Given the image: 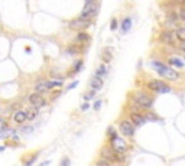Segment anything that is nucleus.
<instances>
[{
    "mask_svg": "<svg viewBox=\"0 0 185 166\" xmlns=\"http://www.w3.org/2000/svg\"><path fill=\"white\" fill-rule=\"evenodd\" d=\"M151 66H152L153 69L162 77V78H165L166 81H171V82H175L181 78L179 72L175 71V69H172L171 66H168L166 64H162L159 61H152L151 62Z\"/></svg>",
    "mask_w": 185,
    "mask_h": 166,
    "instance_id": "nucleus-1",
    "label": "nucleus"
},
{
    "mask_svg": "<svg viewBox=\"0 0 185 166\" xmlns=\"http://www.w3.org/2000/svg\"><path fill=\"white\" fill-rule=\"evenodd\" d=\"M133 103L140 110H151L153 107V97L145 91H135L133 93Z\"/></svg>",
    "mask_w": 185,
    "mask_h": 166,
    "instance_id": "nucleus-2",
    "label": "nucleus"
},
{
    "mask_svg": "<svg viewBox=\"0 0 185 166\" xmlns=\"http://www.w3.org/2000/svg\"><path fill=\"white\" fill-rule=\"evenodd\" d=\"M146 88L152 93H156V94H165V93H171V87L166 84L165 81L162 80H151L146 82Z\"/></svg>",
    "mask_w": 185,
    "mask_h": 166,
    "instance_id": "nucleus-3",
    "label": "nucleus"
},
{
    "mask_svg": "<svg viewBox=\"0 0 185 166\" xmlns=\"http://www.w3.org/2000/svg\"><path fill=\"white\" fill-rule=\"evenodd\" d=\"M109 144L113 147L114 152H117V153H126L129 150V144L126 142V139L119 136V134H116L114 137L109 139Z\"/></svg>",
    "mask_w": 185,
    "mask_h": 166,
    "instance_id": "nucleus-4",
    "label": "nucleus"
},
{
    "mask_svg": "<svg viewBox=\"0 0 185 166\" xmlns=\"http://www.w3.org/2000/svg\"><path fill=\"white\" fill-rule=\"evenodd\" d=\"M97 13H99L97 0H86V6H84V10L81 12L80 18H82V19H93Z\"/></svg>",
    "mask_w": 185,
    "mask_h": 166,
    "instance_id": "nucleus-5",
    "label": "nucleus"
},
{
    "mask_svg": "<svg viewBox=\"0 0 185 166\" xmlns=\"http://www.w3.org/2000/svg\"><path fill=\"white\" fill-rule=\"evenodd\" d=\"M91 26V19H82V18H78V19H72L68 22V28L71 30H77V32H81V30H86Z\"/></svg>",
    "mask_w": 185,
    "mask_h": 166,
    "instance_id": "nucleus-6",
    "label": "nucleus"
},
{
    "mask_svg": "<svg viewBox=\"0 0 185 166\" xmlns=\"http://www.w3.org/2000/svg\"><path fill=\"white\" fill-rule=\"evenodd\" d=\"M119 130L122 133V136L126 139H133V136H135V126L130 120H120Z\"/></svg>",
    "mask_w": 185,
    "mask_h": 166,
    "instance_id": "nucleus-7",
    "label": "nucleus"
},
{
    "mask_svg": "<svg viewBox=\"0 0 185 166\" xmlns=\"http://www.w3.org/2000/svg\"><path fill=\"white\" fill-rule=\"evenodd\" d=\"M116 156H117V152H114L113 147L110 146L109 143L107 144H104V146L100 149V157L101 159H104V160L107 162H116Z\"/></svg>",
    "mask_w": 185,
    "mask_h": 166,
    "instance_id": "nucleus-8",
    "label": "nucleus"
},
{
    "mask_svg": "<svg viewBox=\"0 0 185 166\" xmlns=\"http://www.w3.org/2000/svg\"><path fill=\"white\" fill-rule=\"evenodd\" d=\"M28 100H29V104L33 105V107H36V109L45 107V105L48 104V101H46V98L43 97V94H39V93H32V94H29Z\"/></svg>",
    "mask_w": 185,
    "mask_h": 166,
    "instance_id": "nucleus-9",
    "label": "nucleus"
},
{
    "mask_svg": "<svg viewBox=\"0 0 185 166\" xmlns=\"http://www.w3.org/2000/svg\"><path fill=\"white\" fill-rule=\"evenodd\" d=\"M174 38H175V33L172 32L171 29H163L159 35V41L163 45H172L174 43Z\"/></svg>",
    "mask_w": 185,
    "mask_h": 166,
    "instance_id": "nucleus-10",
    "label": "nucleus"
},
{
    "mask_svg": "<svg viewBox=\"0 0 185 166\" xmlns=\"http://www.w3.org/2000/svg\"><path fill=\"white\" fill-rule=\"evenodd\" d=\"M129 120L133 123V126L136 127V126H143V124L146 123V119L143 117L142 113H139V111H130L129 113Z\"/></svg>",
    "mask_w": 185,
    "mask_h": 166,
    "instance_id": "nucleus-11",
    "label": "nucleus"
},
{
    "mask_svg": "<svg viewBox=\"0 0 185 166\" xmlns=\"http://www.w3.org/2000/svg\"><path fill=\"white\" fill-rule=\"evenodd\" d=\"M12 119H13V121L16 124H23L25 121H28V120H26V113H25V110H22V109L14 110Z\"/></svg>",
    "mask_w": 185,
    "mask_h": 166,
    "instance_id": "nucleus-12",
    "label": "nucleus"
},
{
    "mask_svg": "<svg viewBox=\"0 0 185 166\" xmlns=\"http://www.w3.org/2000/svg\"><path fill=\"white\" fill-rule=\"evenodd\" d=\"M35 93H39V94H45V93H48L49 91V88H48V82L46 80H38L36 81V84H35Z\"/></svg>",
    "mask_w": 185,
    "mask_h": 166,
    "instance_id": "nucleus-13",
    "label": "nucleus"
},
{
    "mask_svg": "<svg viewBox=\"0 0 185 166\" xmlns=\"http://www.w3.org/2000/svg\"><path fill=\"white\" fill-rule=\"evenodd\" d=\"M14 134H16V130H14V128H10L9 126H7V127L0 130V140H10L12 136H14Z\"/></svg>",
    "mask_w": 185,
    "mask_h": 166,
    "instance_id": "nucleus-14",
    "label": "nucleus"
},
{
    "mask_svg": "<svg viewBox=\"0 0 185 166\" xmlns=\"http://www.w3.org/2000/svg\"><path fill=\"white\" fill-rule=\"evenodd\" d=\"M75 41H77V45H86V43H88L91 41V36L88 35L87 32H78L75 36Z\"/></svg>",
    "mask_w": 185,
    "mask_h": 166,
    "instance_id": "nucleus-15",
    "label": "nucleus"
},
{
    "mask_svg": "<svg viewBox=\"0 0 185 166\" xmlns=\"http://www.w3.org/2000/svg\"><path fill=\"white\" fill-rule=\"evenodd\" d=\"M90 87H91V90L93 91H100L101 90V87H103V78H100V77H93L90 80Z\"/></svg>",
    "mask_w": 185,
    "mask_h": 166,
    "instance_id": "nucleus-16",
    "label": "nucleus"
},
{
    "mask_svg": "<svg viewBox=\"0 0 185 166\" xmlns=\"http://www.w3.org/2000/svg\"><path fill=\"white\" fill-rule=\"evenodd\" d=\"M25 113H26V120H29V121H32L33 119H36L39 114V109H36V107H33V105H30L29 109L25 110Z\"/></svg>",
    "mask_w": 185,
    "mask_h": 166,
    "instance_id": "nucleus-17",
    "label": "nucleus"
},
{
    "mask_svg": "<svg viewBox=\"0 0 185 166\" xmlns=\"http://www.w3.org/2000/svg\"><path fill=\"white\" fill-rule=\"evenodd\" d=\"M168 64L172 66H175V68H179V69H182V68H185V62L181 59V58H176V57H171L168 58Z\"/></svg>",
    "mask_w": 185,
    "mask_h": 166,
    "instance_id": "nucleus-18",
    "label": "nucleus"
},
{
    "mask_svg": "<svg viewBox=\"0 0 185 166\" xmlns=\"http://www.w3.org/2000/svg\"><path fill=\"white\" fill-rule=\"evenodd\" d=\"M46 82H48V88H49V91L55 90V88H61V87L64 85V81L62 80H46Z\"/></svg>",
    "mask_w": 185,
    "mask_h": 166,
    "instance_id": "nucleus-19",
    "label": "nucleus"
},
{
    "mask_svg": "<svg viewBox=\"0 0 185 166\" xmlns=\"http://www.w3.org/2000/svg\"><path fill=\"white\" fill-rule=\"evenodd\" d=\"M82 65H84V61L82 59H77L74 64H72V66H71V71H70V74H78V72L82 69Z\"/></svg>",
    "mask_w": 185,
    "mask_h": 166,
    "instance_id": "nucleus-20",
    "label": "nucleus"
},
{
    "mask_svg": "<svg viewBox=\"0 0 185 166\" xmlns=\"http://www.w3.org/2000/svg\"><path fill=\"white\" fill-rule=\"evenodd\" d=\"M120 29L123 33H127L130 29H132V19L130 18H126V19L122 20V25H120Z\"/></svg>",
    "mask_w": 185,
    "mask_h": 166,
    "instance_id": "nucleus-21",
    "label": "nucleus"
},
{
    "mask_svg": "<svg viewBox=\"0 0 185 166\" xmlns=\"http://www.w3.org/2000/svg\"><path fill=\"white\" fill-rule=\"evenodd\" d=\"M175 36L178 41H181V42H185V26H178V28L175 29Z\"/></svg>",
    "mask_w": 185,
    "mask_h": 166,
    "instance_id": "nucleus-22",
    "label": "nucleus"
},
{
    "mask_svg": "<svg viewBox=\"0 0 185 166\" xmlns=\"http://www.w3.org/2000/svg\"><path fill=\"white\" fill-rule=\"evenodd\" d=\"M38 156H39V152H35V153H32L30 156L26 159V160L23 162V166H32L33 163H35V160L38 159Z\"/></svg>",
    "mask_w": 185,
    "mask_h": 166,
    "instance_id": "nucleus-23",
    "label": "nucleus"
},
{
    "mask_svg": "<svg viewBox=\"0 0 185 166\" xmlns=\"http://www.w3.org/2000/svg\"><path fill=\"white\" fill-rule=\"evenodd\" d=\"M111 59H113L111 51H110V49H104V52H103V55H101V61L104 62V64H109Z\"/></svg>",
    "mask_w": 185,
    "mask_h": 166,
    "instance_id": "nucleus-24",
    "label": "nucleus"
},
{
    "mask_svg": "<svg viewBox=\"0 0 185 166\" xmlns=\"http://www.w3.org/2000/svg\"><path fill=\"white\" fill-rule=\"evenodd\" d=\"M107 75V66L106 65H100L99 69L95 71V77H100V78H104Z\"/></svg>",
    "mask_w": 185,
    "mask_h": 166,
    "instance_id": "nucleus-25",
    "label": "nucleus"
},
{
    "mask_svg": "<svg viewBox=\"0 0 185 166\" xmlns=\"http://www.w3.org/2000/svg\"><path fill=\"white\" fill-rule=\"evenodd\" d=\"M142 114H143V117L146 119V121H156V120H159L158 119V116H155L153 113L147 111V110H145V113H142Z\"/></svg>",
    "mask_w": 185,
    "mask_h": 166,
    "instance_id": "nucleus-26",
    "label": "nucleus"
},
{
    "mask_svg": "<svg viewBox=\"0 0 185 166\" xmlns=\"http://www.w3.org/2000/svg\"><path fill=\"white\" fill-rule=\"evenodd\" d=\"M106 134H107V139H111V137H114V136L117 134V132H116V128H114L113 126H110V127H107Z\"/></svg>",
    "mask_w": 185,
    "mask_h": 166,
    "instance_id": "nucleus-27",
    "label": "nucleus"
},
{
    "mask_svg": "<svg viewBox=\"0 0 185 166\" xmlns=\"http://www.w3.org/2000/svg\"><path fill=\"white\" fill-rule=\"evenodd\" d=\"M78 52H80V51H78V48H77L75 45H71V46L66 48V53H70V55H77Z\"/></svg>",
    "mask_w": 185,
    "mask_h": 166,
    "instance_id": "nucleus-28",
    "label": "nucleus"
},
{
    "mask_svg": "<svg viewBox=\"0 0 185 166\" xmlns=\"http://www.w3.org/2000/svg\"><path fill=\"white\" fill-rule=\"evenodd\" d=\"M95 166H111V163L107 160H104V159H99V160H95L94 163Z\"/></svg>",
    "mask_w": 185,
    "mask_h": 166,
    "instance_id": "nucleus-29",
    "label": "nucleus"
},
{
    "mask_svg": "<svg viewBox=\"0 0 185 166\" xmlns=\"http://www.w3.org/2000/svg\"><path fill=\"white\" fill-rule=\"evenodd\" d=\"M71 165V160H70V157H62L61 162H59V166H70Z\"/></svg>",
    "mask_w": 185,
    "mask_h": 166,
    "instance_id": "nucleus-30",
    "label": "nucleus"
},
{
    "mask_svg": "<svg viewBox=\"0 0 185 166\" xmlns=\"http://www.w3.org/2000/svg\"><path fill=\"white\" fill-rule=\"evenodd\" d=\"M7 126H9L7 119H5V117H2V116H0V130H2V128H5V127H7Z\"/></svg>",
    "mask_w": 185,
    "mask_h": 166,
    "instance_id": "nucleus-31",
    "label": "nucleus"
},
{
    "mask_svg": "<svg viewBox=\"0 0 185 166\" xmlns=\"http://www.w3.org/2000/svg\"><path fill=\"white\" fill-rule=\"evenodd\" d=\"M94 94H95V91H93V90H91L90 93H86V94H84V100H86V101H88L90 98H93V97H94Z\"/></svg>",
    "mask_w": 185,
    "mask_h": 166,
    "instance_id": "nucleus-32",
    "label": "nucleus"
},
{
    "mask_svg": "<svg viewBox=\"0 0 185 166\" xmlns=\"http://www.w3.org/2000/svg\"><path fill=\"white\" fill-rule=\"evenodd\" d=\"M61 93H62V91L59 90V88H58V90L55 91V93H54V94H51V101H54V100H57L58 97H59V95H61Z\"/></svg>",
    "mask_w": 185,
    "mask_h": 166,
    "instance_id": "nucleus-33",
    "label": "nucleus"
},
{
    "mask_svg": "<svg viewBox=\"0 0 185 166\" xmlns=\"http://www.w3.org/2000/svg\"><path fill=\"white\" fill-rule=\"evenodd\" d=\"M93 107H94L95 111H99V110L101 109V100H95V103H94V105H93Z\"/></svg>",
    "mask_w": 185,
    "mask_h": 166,
    "instance_id": "nucleus-34",
    "label": "nucleus"
},
{
    "mask_svg": "<svg viewBox=\"0 0 185 166\" xmlns=\"http://www.w3.org/2000/svg\"><path fill=\"white\" fill-rule=\"evenodd\" d=\"M110 29H111V30H116V29H117V19H111V23H110Z\"/></svg>",
    "mask_w": 185,
    "mask_h": 166,
    "instance_id": "nucleus-35",
    "label": "nucleus"
},
{
    "mask_svg": "<svg viewBox=\"0 0 185 166\" xmlns=\"http://www.w3.org/2000/svg\"><path fill=\"white\" fill-rule=\"evenodd\" d=\"M178 16H179V19L185 20V7H181V9H179V13H178Z\"/></svg>",
    "mask_w": 185,
    "mask_h": 166,
    "instance_id": "nucleus-36",
    "label": "nucleus"
},
{
    "mask_svg": "<svg viewBox=\"0 0 185 166\" xmlns=\"http://www.w3.org/2000/svg\"><path fill=\"white\" fill-rule=\"evenodd\" d=\"M88 107H90L88 101H84V103L81 104V111H86V110H88Z\"/></svg>",
    "mask_w": 185,
    "mask_h": 166,
    "instance_id": "nucleus-37",
    "label": "nucleus"
},
{
    "mask_svg": "<svg viewBox=\"0 0 185 166\" xmlns=\"http://www.w3.org/2000/svg\"><path fill=\"white\" fill-rule=\"evenodd\" d=\"M77 85H78V81H74V82H71V84H70V85L66 87V90L70 91V90H72V88H75Z\"/></svg>",
    "mask_w": 185,
    "mask_h": 166,
    "instance_id": "nucleus-38",
    "label": "nucleus"
},
{
    "mask_svg": "<svg viewBox=\"0 0 185 166\" xmlns=\"http://www.w3.org/2000/svg\"><path fill=\"white\" fill-rule=\"evenodd\" d=\"M12 107H13L14 110H19L20 109V104H19V103H13V104H12Z\"/></svg>",
    "mask_w": 185,
    "mask_h": 166,
    "instance_id": "nucleus-39",
    "label": "nucleus"
},
{
    "mask_svg": "<svg viewBox=\"0 0 185 166\" xmlns=\"http://www.w3.org/2000/svg\"><path fill=\"white\" fill-rule=\"evenodd\" d=\"M49 163H51V160H45V162H42L39 166H49Z\"/></svg>",
    "mask_w": 185,
    "mask_h": 166,
    "instance_id": "nucleus-40",
    "label": "nucleus"
},
{
    "mask_svg": "<svg viewBox=\"0 0 185 166\" xmlns=\"http://www.w3.org/2000/svg\"><path fill=\"white\" fill-rule=\"evenodd\" d=\"M176 3H178V5H184L185 3V0H175Z\"/></svg>",
    "mask_w": 185,
    "mask_h": 166,
    "instance_id": "nucleus-41",
    "label": "nucleus"
},
{
    "mask_svg": "<svg viewBox=\"0 0 185 166\" xmlns=\"http://www.w3.org/2000/svg\"><path fill=\"white\" fill-rule=\"evenodd\" d=\"M181 49H182V51H184V52H185V42L182 43V45H181Z\"/></svg>",
    "mask_w": 185,
    "mask_h": 166,
    "instance_id": "nucleus-42",
    "label": "nucleus"
},
{
    "mask_svg": "<svg viewBox=\"0 0 185 166\" xmlns=\"http://www.w3.org/2000/svg\"><path fill=\"white\" fill-rule=\"evenodd\" d=\"M0 152H5V146H0Z\"/></svg>",
    "mask_w": 185,
    "mask_h": 166,
    "instance_id": "nucleus-43",
    "label": "nucleus"
},
{
    "mask_svg": "<svg viewBox=\"0 0 185 166\" xmlns=\"http://www.w3.org/2000/svg\"><path fill=\"white\" fill-rule=\"evenodd\" d=\"M184 58H185V55H184Z\"/></svg>",
    "mask_w": 185,
    "mask_h": 166,
    "instance_id": "nucleus-44",
    "label": "nucleus"
}]
</instances>
